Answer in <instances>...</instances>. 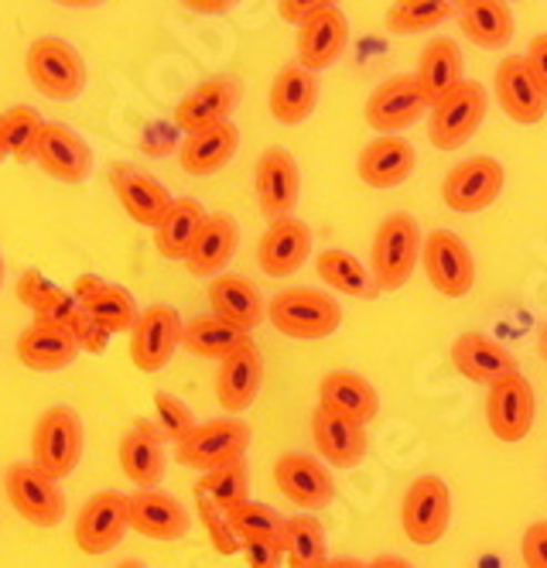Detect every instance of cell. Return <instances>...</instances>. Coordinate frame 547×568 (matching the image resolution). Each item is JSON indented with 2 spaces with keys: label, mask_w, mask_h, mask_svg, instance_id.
<instances>
[{
  "label": "cell",
  "mask_w": 547,
  "mask_h": 568,
  "mask_svg": "<svg viewBox=\"0 0 547 568\" xmlns=\"http://www.w3.org/2000/svg\"><path fill=\"white\" fill-rule=\"evenodd\" d=\"M466 59H462V49L452 42V38H435V42L425 45L417 59V72L414 79L425 90V97L432 103H438L445 93H452L458 83H466Z\"/></svg>",
  "instance_id": "37"
},
{
  "label": "cell",
  "mask_w": 547,
  "mask_h": 568,
  "mask_svg": "<svg viewBox=\"0 0 547 568\" xmlns=\"http://www.w3.org/2000/svg\"><path fill=\"white\" fill-rule=\"evenodd\" d=\"M34 161L41 165V172L65 185H79L93 175V148L87 144V138L65 124H55V120H45V128H41Z\"/></svg>",
  "instance_id": "15"
},
{
  "label": "cell",
  "mask_w": 547,
  "mask_h": 568,
  "mask_svg": "<svg viewBox=\"0 0 547 568\" xmlns=\"http://www.w3.org/2000/svg\"><path fill=\"white\" fill-rule=\"evenodd\" d=\"M421 251H425V236L411 213H394L381 223L373 236V251H369V274L381 292H401L411 281Z\"/></svg>",
  "instance_id": "1"
},
{
  "label": "cell",
  "mask_w": 547,
  "mask_h": 568,
  "mask_svg": "<svg viewBox=\"0 0 547 568\" xmlns=\"http://www.w3.org/2000/svg\"><path fill=\"white\" fill-rule=\"evenodd\" d=\"M421 264L432 281V288L445 298H462L473 292L476 284V261L466 240L455 236L452 230H435L425 236V251H421Z\"/></svg>",
  "instance_id": "12"
},
{
  "label": "cell",
  "mask_w": 547,
  "mask_h": 568,
  "mask_svg": "<svg viewBox=\"0 0 547 568\" xmlns=\"http://www.w3.org/2000/svg\"><path fill=\"white\" fill-rule=\"evenodd\" d=\"M120 469L131 483H138V490H154L164 479V438L154 422H138L128 435L120 438L117 449Z\"/></svg>",
  "instance_id": "30"
},
{
  "label": "cell",
  "mask_w": 547,
  "mask_h": 568,
  "mask_svg": "<svg viewBox=\"0 0 547 568\" xmlns=\"http://www.w3.org/2000/svg\"><path fill=\"white\" fill-rule=\"evenodd\" d=\"M45 288H49V281L41 277V274H34V271H28L24 277H21V284H18V295H21V302L28 305V308H34V302L45 295Z\"/></svg>",
  "instance_id": "54"
},
{
  "label": "cell",
  "mask_w": 547,
  "mask_h": 568,
  "mask_svg": "<svg viewBox=\"0 0 547 568\" xmlns=\"http://www.w3.org/2000/svg\"><path fill=\"white\" fill-rule=\"evenodd\" d=\"M128 531H131V497L117 490H100L79 507L72 538L79 551L107 555L123 541Z\"/></svg>",
  "instance_id": "7"
},
{
  "label": "cell",
  "mask_w": 547,
  "mask_h": 568,
  "mask_svg": "<svg viewBox=\"0 0 547 568\" xmlns=\"http://www.w3.org/2000/svg\"><path fill=\"white\" fill-rule=\"evenodd\" d=\"M250 449V425L240 418H220L199 425L185 442L175 445V459L189 469L213 473L220 466L240 463Z\"/></svg>",
  "instance_id": "8"
},
{
  "label": "cell",
  "mask_w": 547,
  "mask_h": 568,
  "mask_svg": "<svg viewBox=\"0 0 547 568\" xmlns=\"http://www.w3.org/2000/svg\"><path fill=\"white\" fill-rule=\"evenodd\" d=\"M154 425H158L164 442H175V445L185 442L199 428L195 415L185 408V404L179 397H172V394H164V390L154 394Z\"/></svg>",
  "instance_id": "46"
},
{
  "label": "cell",
  "mask_w": 547,
  "mask_h": 568,
  "mask_svg": "<svg viewBox=\"0 0 547 568\" xmlns=\"http://www.w3.org/2000/svg\"><path fill=\"white\" fill-rule=\"evenodd\" d=\"M401 524L404 535L414 545H435L445 538L452 524V490L442 476H417L401 504Z\"/></svg>",
  "instance_id": "9"
},
{
  "label": "cell",
  "mask_w": 547,
  "mask_h": 568,
  "mask_svg": "<svg viewBox=\"0 0 547 568\" xmlns=\"http://www.w3.org/2000/svg\"><path fill=\"white\" fill-rule=\"evenodd\" d=\"M414 169H417V151L411 141L397 134L369 141L356 161L359 182H366L369 189H397L401 182L411 179Z\"/></svg>",
  "instance_id": "27"
},
{
  "label": "cell",
  "mask_w": 547,
  "mask_h": 568,
  "mask_svg": "<svg viewBox=\"0 0 547 568\" xmlns=\"http://www.w3.org/2000/svg\"><path fill=\"white\" fill-rule=\"evenodd\" d=\"M271 326L291 339H328L343 326V305L325 292L287 288L267 305Z\"/></svg>",
  "instance_id": "4"
},
{
  "label": "cell",
  "mask_w": 547,
  "mask_h": 568,
  "mask_svg": "<svg viewBox=\"0 0 547 568\" xmlns=\"http://www.w3.org/2000/svg\"><path fill=\"white\" fill-rule=\"evenodd\" d=\"M209 305H213V315L233 322L240 329H257L264 322V298L261 292L250 284L246 277L236 274H216L213 284H209Z\"/></svg>",
  "instance_id": "35"
},
{
  "label": "cell",
  "mask_w": 547,
  "mask_h": 568,
  "mask_svg": "<svg viewBox=\"0 0 547 568\" xmlns=\"http://www.w3.org/2000/svg\"><path fill=\"white\" fill-rule=\"evenodd\" d=\"M520 558H524L527 568H547V520H537L524 531Z\"/></svg>",
  "instance_id": "51"
},
{
  "label": "cell",
  "mask_w": 547,
  "mask_h": 568,
  "mask_svg": "<svg viewBox=\"0 0 547 568\" xmlns=\"http://www.w3.org/2000/svg\"><path fill=\"white\" fill-rule=\"evenodd\" d=\"M254 189H257L261 213H264L271 223L287 220L294 210H298V199H302V172H298V161H294L284 148L264 151V154L257 158Z\"/></svg>",
  "instance_id": "17"
},
{
  "label": "cell",
  "mask_w": 547,
  "mask_h": 568,
  "mask_svg": "<svg viewBox=\"0 0 547 568\" xmlns=\"http://www.w3.org/2000/svg\"><path fill=\"white\" fill-rule=\"evenodd\" d=\"M428 110H432V100L425 97V90H421L414 75H391L369 93L363 116L376 134L387 138L404 128H414Z\"/></svg>",
  "instance_id": "11"
},
{
  "label": "cell",
  "mask_w": 547,
  "mask_h": 568,
  "mask_svg": "<svg viewBox=\"0 0 547 568\" xmlns=\"http://www.w3.org/2000/svg\"><path fill=\"white\" fill-rule=\"evenodd\" d=\"M315 267H318V277L328 284V288L343 292V295L373 298L376 292H381V288H376L373 274H369V267L359 264V257H353L346 251H325V254H318Z\"/></svg>",
  "instance_id": "41"
},
{
  "label": "cell",
  "mask_w": 547,
  "mask_h": 568,
  "mask_svg": "<svg viewBox=\"0 0 547 568\" xmlns=\"http://www.w3.org/2000/svg\"><path fill=\"white\" fill-rule=\"evenodd\" d=\"M448 18H455L452 0H394L384 14V28L391 34H417L438 28Z\"/></svg>",
  "instance_id": "43"
},
{
  "label": "cell",
  "mask_w": 547,
  "mask_h": 568,
  "mask_svg": "<svg viewBox=\"0 0 547 568\" xmlns=\"http://www.w3.org/2000/svg\"><path fill=\"white\" fill-rule=\"evenodd\" d=\"M110 185H113V195L123 206V213L148 230H158L175 206V195L168 192L154 175L141 172L138 165H113Z\"/></svg>",
  "instance_id": "18"
},
{
  "label": "cell",
  "mask_w": 547,
  "mask_h": 568,
  "mask_svg": "<svg viewBox=\"0 0 547 568\" xmlns=\"http://www.w3.org/2000/svg\"><path fill=\"white\" fill-rule=\"evenodd\" d=\"M496 103L517 124H540L547 113V93L537 87V79L527 69L524 55H507L496 65Z\"/></svg>",
  "instance_id": "20"
},
{
  "label": "cell",
  "mask_w": 547,
  "mask_h": 568,
  "mask_svg": "<svg viewBox=\"0 0 547 568\" xmlns=\"http://www.w3.org/2000/svg\"><path fill=\"white\" fill-rule=\"evenodd\" d=\"M312 254V230L302 220H277L257 243V264L271 277H287L298 271Z\"/></svg>",
  "instance_id": "29"
},
{
  "label": "cell",
  "mask_w": 547,
  "mask_h": 568,
  "mask_svg": "<svg viewBox=\"0 0 547 568\" xmlns=\"http://www.w3.org/2000/svg\"><path fill=\"white\" fill-rule=\"evenodd\" d=\"M195 514H199V520L205 524L209 541H213V548H216L220 555H236V551H243V541L233 535L230 517H226L213 500H209L205 494H199V490H195Z\"/></svg>",
  "instance_id": "47"
},
{
  "label": "cell",
  "mask_w": 547,
  "mask_h": 568,
  "mask_svg": "<svg viewBox=\"0 0 547 568\" xmlns=\"http://www.w3.org/2000/svg\"><path fill=\"white\" fill-rule=\"evenodd\" d=\"M72 295L79 298L82 312H90L103 329L110 333H131L134 322L141 315L134 295L128 288H120V284H110L97 274H82L75 277L72 284Z\"/></svg>",
  "instance_id": "23"
},
{
  "label": "cell",
  "mask_w": 547,
  "mask_h": 568,
  "mask_svg": "<svg viewBox=\"0 0 547 568\" xmlns=\"http://www.w3.org/2000/svg\"><path fill=\"white\" fill-rule=\"evenodd\" d=\"M537 353H540V359H547V322L540 326V336H537Z\"/></svg>",
  "instance_id": "59"
},
{
  "label": "cell",
  "mask_w": 547,
  "mask_h": 568,
  "mask_svg": "<svg viewBox=\"0 0 547 568\" xmlns=\"http://www.w3.org/2000/svg\"><path fill=\"white\" fill-rule=\"evenodd\" d=\"M503 185H507V172L496 158H469L445 175L442 182V199L445 206L455 213H483L499 199Z\"/></svg>",
  "instance_id": "13"
},
{
  "label": "cell",
  "mask_w": 547,
  "mask_h": 568,
  "mask_svg": "<svg viewBox=\"0 0 547 568\" xmlns=\"http://www.w3.org/2000/svg\"><path fill=\"white\" fill-rule=\"evenodd\" d=\"M455 21L473 45L496 52L514 38V11L507 0H452Z\"/></svg>",
  "instance_id": "28"
},
{
  "label": "cell",
  "mask_w": 547,
  "mask_h": 568,
  "mask_svg": "<svg viewBox=\"0 0 547 568\" xmlns=\"http://www.w3.org/2000/svg\"><path fill=\"white\" fill-rule=\"evenodd\" d=\"M182 4L195 14H209V18H220V14H230L240 0H182Z\"/></svg>",
  "instance_id": "55"
},
{
  "label": "cell",
  "mask_w": 547,
  "mask_h": 568,
  "mask_svg": "<svg viewBox=\"0 0 547 568\" xmlns=\"http://www.w3.org/2000/svg\"><path fill=\"white\" fill-rule=\"evenodd\" d=\"M182 346L192 353V356H202V359H230L233 353L254 346L250 343V333L233 326V322L220 318V315H199L192 322H185V336H182Z\"/></svg>",
  "instance_id": "38"
},
{
  "label": "cell",
  "mask_w": 547,
  "mask_h": 568,
  "mask_svg": "<svg viewBox=\"0 0 547 568\" xmlns=\"http://www.w3.org/2000/svg\"><path fill=\"white\" fill-rule=\"evenodd\" d=\"M52 4H59V8H100V4H107V0H52Z\"/></svg>",
  "instance_id": "57"
},
{
  "label": "cell",
  "mask_w": 547,
  "mask_h": 568,
  "mask_svg": "<svg viewBox=\"0 0 547 568\" xmlns=\"http://www.w3.org/2000/svg\"><path fill=\"white\" fill-rule=\"evenodd\" d=\"M131 527L151 541H179L189 535L192 517L175 497L161 490H138L131 494Z\"/></svg>",
  "instance_id": "31"
},
{
  "label": "cell",
  "mask_w": 547,
  "mask_h": 568,
  "mask_svg": "<svg viewBox=\"0 0 547 568\" xmlns=\"http://www.w3.org/2000/svg\"><path fill=\"white\" fill-rule=\"evenodd\" d=\"M69 333L75 336V343H79V349H87V353H103L107 349V343H110V329H103L100 322L90 315V312H79L75 318H72V326H69Z\"/></svg>",
  "instance_id": "50"
},
{
  "label": "cell",
  "mask_w": 547,
  "mask_h": 568,
  "mask_svg": "<svg viewBox=\"0 0 547 568\" xmlns=\"http://www.w3.org/2000/svg\"><path fill=\"white\" fill-rule=\"evenodd\" d=\"M318 106V75L308 72L305 65L298 62H287L271 83V93H267V110L277 124H305V120L315 113Z\"/></svg>",
  "instance_id": "26"
},
{
  "label": "cell",
  "mask_w": 547,
  "mask_h": 568,
  "mask_svg": "<svg viewBox=\"0 0 547 568\" xmlns=\"http://www.w3.org/2000/svg\"><path fill=\"white\" fill-rule=\"evenodd\" d=\"M284 517L277 510H271L267 504H257V500H246L240 510L230 514V527L240 541H250V538H284Z\"/></svg>",
  "instance_id": "45"
},
{
  "label": "cell",
  "mask_w": 547,
  "mask_h": 568,
  "mask_svg": "<svg viewBox=\"0 0 547 568\" xmlns=\"http://www.w3.org/2000/svg\"><path fill=\"white\" fill-rule=\"evenodd\" d=\"M34 318H41V322H55V326H72V318L82 312V305H79V298L72 295V292H62L59 284H49L45 288V295H41L38 302H34Z\"/></svg>",
  "instance_id": "48"
},
{
  "label": "cell",
  "mask_w": 547,
  "mask_h": 568,
  "mask_svg": "<svg viewBox=\"0 0 547 568\" xmlns=\"http://www.w3.org/2000/svg\"><path fill=\"white\" fill-rule=\"evenodd\" d=\"M82 453H87V428H82L79 412L65 408V404L41 412L31 428V463L62 483L75 473Z\"/></svg>",
  "instance_id": "3"
},
{
  "label": "cell",
  "mask_w": 547,
  "mask_h": 568,
  "mask_svg": "<svg viewBox=\"0 0 547 568\" xmlns=\"http://www.w3.org/2000/svg\"><path fill=\"white\" fill-rule=\"evenodd\" d=\"M4 274H8V264H4V251H0V288H4Z\"/></svg>",
  "instance_id": "61"
},
{
  "label": "cell",
  "mask_w": 547,
  "mask_h": 568,
  "mask_svg": "<svg viewBox=\"0 0 547 568\" xmlns=\"http://www.w3.org/2000/svg\"><path fill=\"white\" fill-rule=\"evenodd\" d=\"M18 359L21 367L34 371V374H59L69 363H75V356L82 353L75 336L65 326H55V322H41L34 318L31 326L18 336Z\"/></svg>",
  "instance_id": "24"
},
{
  "label": "cell",
  "mask_w": 547,
  "mask_h": 568,
  "mask_svg": "<svg viewBox=\"0 0 547 568\" xmlns=\"http://www.w3.org/2000/svg\"><path fill=\"white\" fill-rule=\"evenodd\" d=\"M246 568H281L287 565L284 558V538H250L243 541Z\"/></svg>",
  "instance_id": "49"
},
{
  "label": "cell",
  "mask_w": 547,
  "mask_h": 568,
  "mask_svg": "<svg viewBox=\"0 0 547 568\" xmlns=\"http://www.w3.org/2000/svg\"><path fill=\"white\" fill-rule=\"evenodd\" d=\"M318 404L325 408L340 412L346 418H356V422H373L376 412H381V397H376V387L359 377V374H350V371H332L322 377L318 384Z\"/></svg>",
  "instance_id": "36"
},
{
  "label": "cell",
  "mask_w": 547,
  "mask_h": 568,
  "mask_svg": "<svg viewBox=\"0 0 547 568\" xmlns=\"http://www.w3.org/2000/svg\"><path fill=\"white\" fill-rule=\"evenodd\" d=\"M45 128V120L34 106H11L0 113V161L14 158V161H28L34 158V144L38 134Z\"/></svg>",
  "instance_id": "42"
},
{
  "label": "cell",
  "mask_w": 547,
  "mask_h": 568,
  "mask_svg": "<svg viewBox=\"0 0 547 568\" xmlns=\"http://www.w3.org/2000/svg\"><path fill=\"white\" fill-rule=\"evenodd\" d=\"M243 87L236 75H213V79H202L195 90H189L179 106H175V128H182L185 134L205 131V128H216L226 124L233 116V110L240 106Z\"/></svg>",
  "instance_id": "16"
},
{
  "label": "cell",
  "mask_w": 547,
  "mask_h": 568,
  "mask_svg": "<svg viewBox=\"0 0 547 568\" xmlns=\"http://www.w3.org/2000/svg\"><path fill=\"white\" fill-rule=\"evenodd\" d=\"M369 568H414V565L401 555H381V558L369 561Z\"/></svg>",
  "instance_id": "56"
},
{
  "label": "cell",
  "mask_w": 547,
  "mask_h": 568,
  "mask_svg": "<svg viewBox=\"0 0 547 568\" xmlns=\"http://www.w3.org/2000/svg\"><path fill=\"white\" fill-rule=\"evenodd\" d=\"M325 8H340V0H277V14L294 28H298L305 18L325 11Z\"/></svg>",
  "instance_id": "52"
},
{
  "label": "cell",
  "mask_w": 547,
  "mask_h": 568,
  "mask_svg": "<svg viewBox=\"0 0 547 568\" xmlns=\"http://www.w3.org/2000/svg\"><path fill=\"white\" fill-rule=\"evenodd\" d=\"M350 45V21L340 8H325L298 24V38H294V49H298V65L308 72H322L343 59Z\"/></svg>",
  "instance_id": "19"
},
{
  "label": "cell",
  "mask_w": 547,
  "mask_h": 568,
  "mask_svg": "<svg viewBox=\"0 0 547 568\" xmlns=\"http://www.w3.org/2000/svg\"><path fill=\"white\" fill-rule=\"evenodd\" d=\"M284 558L291 568H325L328 565L325 527L312 514L287 517V524H284Z\"/></svg>",
  "instance_id": "40"
},
{
  "label": "cell",
  "mask_w": 547,
  "mask_h": 568,
  "mask_svg": "<svg viewBox=\"0 0 547 568\" xmlns=\"http://www.w3.org/2000/svg\"><path fill=\"white\" fill-rule=\"evenodd\" d=\"M24 72L31 79V87L59 103H72L87 93L90 83V69L65 38H38L31 42L24 55Z\"/></svg>",
  "instance_id": "2"
},
{
  "label": "cell",
  "mask_w": 547,
  "mask_h": 568,
  "mask_svg": "<svg viewBox=\"0 0 547 568\" xmlns=\"http://www.w3.org/2000/svg\"><path fill=\"white\" fill-rule=\"evenodd\" d=\"M312 438L318 456L335 469H353L366 456V425L325 408V404L312 412Z\"/></svg>",
  "instance_id": "21"
},
{
  "label": "cell",
  "mask_w": 547,
  "mask_h": 568,
  "mask_svg": "<svg viewBox=\"0 0 547 568\" xmlns=\"http://www.w3.org/2000/svg\"><path fill=\"white\" fill-rule=\"evenodd\" d=\"M117 568H148L144 561H138V558H128V561H120Z\"/></svg>",
  "instance_id": "60"
},
{
  "label": "cell",
  "mask_w": 547,
  "mask_h": 568,
  "mask_svg": "<svg viewBox=\"0 0 547 568\" xmlns=\"http://www.w3.org/2000/svg\"><path fill=\"white\" fill-rule=\"evenodd\" d=\"M205 210H202V202L195 199H175V206L172 213L164 216V223L154 230V247L161 257L168 261H185L189 251H192V243L205 223Z\"/></svg>",
  "instance_id": "39"
},
{
  "label": "cell",
  "mask_w": 547,
  "mask_h": 568,
  "mask_svg": "<svg viewBox=\"0 0 547 568\" xmlns=\"http://www.w3.org/2000/svg\"><path fill=\"white\" fill-rule=\"evenodd\" d=\"M236 247H240L236 220L226 216V213H213V216H205V223H202V230H199V236L192 243V251L185 257V267L195 277H213L233 261Z\"/></svg>",
  "instance_id": "32"
},
{
  "label": "cell",
  "mask_w": 547,
  "mask_h": 568,
  "mask_svg": "<svg viewBox=\"0 0 547 568\" xmlns=\"http://www.w3.org/2000/svg\"><path fill=\"white\" fill-rule=\"evenodd\" d=\"M274 479H277V490L294 507H305V510H322L335 497L332 473L315 456H298V453L281 456L274 463Z\"/></svg>",
  "instance_id": "22"
},
{
  "label": "cell",
  "mask_w": 547,
  "mask_h": 568,
  "mask_svg": "<svg viewBox=\"0 0 547 568\" xmlns=\"http://www.w3.org/2000/svg\"><path fill=\"white\" fill-rule=\"evenodd\" d=\"M4 494L21 520L34 527H55L65 517V494L62 483L41 473L34 463H14L4 473Z\"/></svg>",
  "instance_id": "6"
},
{
  "label": "cell",
  "mask_w": 547,
  "mask_h": 568,
  "mask_svg": "<svg viewBox=\"0 0 547 568\" xmlns=\"http://www.w3.org/2000/svg\"><path fill=\"white\" fill-rule=\"evenodd\" d=\"M537 418V397L524 374H510L489 384L486 397V422L499 442H524Z\"/></svg>",
  "instance_id": "14"
},
{
  "label": "cell",
  "mask_w": 547,
  "mask_h": 568,
  "mask_svg": "<svg viewBox=\"0 0 547 568\" xmlns=\"http://www.w3.org/2000/svg\"><path fill=\"white\" fill-rule=\"evenodd\" d=\"M486 106H489V93L476 79H466L458 83L452 93H445L438 103H432L428 110V141L442 151H455L469 138H476V131L486 120Z\"/></svg>",
  "instance_id": "5"
},
{
  "label": "cell",
  "mask_w": 547,
  "mask_h": 568,
  "mask_svg": "<svg viewBox=\"0 0 547 568\" xmlns=\"http://www.w3.org/2000/svg\"><path fill=\"white\" fill-rule=\"evenodd\" d=\"M185 322L175 308L168 305H148L141 308L134 329H131V363L141 374H158L172 363L175 349L182 346Z\"/></svg>",
  "instance_id": "10"
},
{
  "label": "cell",
  "mask_w": 547,
  "mask_h": 568,
  "mask_svg": "<svg viewBox=\"0 0 547 568\" xmlns=\"http://www.w3.org/2000/svg\"><path fill=\"white\" fill-rule=\"evenodd\" d=\"M452 363L462 377L476 381V384H496L510 374H520L517 356L483 333H462L452 343Z\"/></svg>",
  "instance_id": "25"
},
{
  "label": "cell",
  "mask_w": 547,
  "mask_h": 568,
  "mask_svg": "<svg viewBox=\"0 0 547 568\" xmlns=\"http://www.w3.org/2000/svg\"><path fill=\"white\" fill-rule=\"evenodd\" d=\"M195 490L205 494L209 500H213L226 517L233 510H240L246 500H250V473H246V463H230V466H220L213 473H205L199 483H195Z\"/></svg>",
  "instance_id": "44"
},
{
  "label": "cell",
  "mask_w": 547,
  "mask_h": 568,
  "mask_svg": "<svg viewBox=\"0 0 547 568\" xmlns=\"http://www.w3.org/2000/svg\"><path fill=\"white\" fill-rule=\"evenodd\" d=\"M264 384V359L257 346H246L220 363L216 374V397L226 412H246L257 400Z\"/></svg>",
  "instance_id": "33"
},
{
  "label": "cell",
  "mask_w": 547,
  "mask_h": 568,
  "mask_svg": "<svg viewBox=\"0 0 547 568\" xmlns=\"http://www.w3.org/2000/svg\"><path fill=\"white\" fill-rule=\"evenodd\" d=\"M325 568H369V565H363V561H356V558H328Z\"/></svg>",
  "instance_id": "58"
},
{
  "label": "cell",
  "mask_w": 547,
  "mask_h": 568,
  "mask_svg": "<svg viewBox=\"0 0 547 568\" xmlns=\"http://www.w3.org/2000/svg\"><path fill=\"white\" fill-rule=\"evenodd\" d=\"M527 69H530V75L537 79V87L547 93V34H537L534 42L527 45Z\"/></svg>",
  "instance_id": "53"
},
{
  "label": "cell",
  "mask_w": 547,
  "mask_h": 568,
  "mask_svg": "<svg viewBox=\"0 0 547 568\" xmlns=\"http://www.w3.org/2000/svg\"><path fill=\"white\" fill-rule=\"evenodd\" d=\"M236 148H240V131L226 120V124L185 134V141L179 148V165L189 175H216L233 161Z\"/></svg>",
  "instance_id": "34"
}]
</instances>
